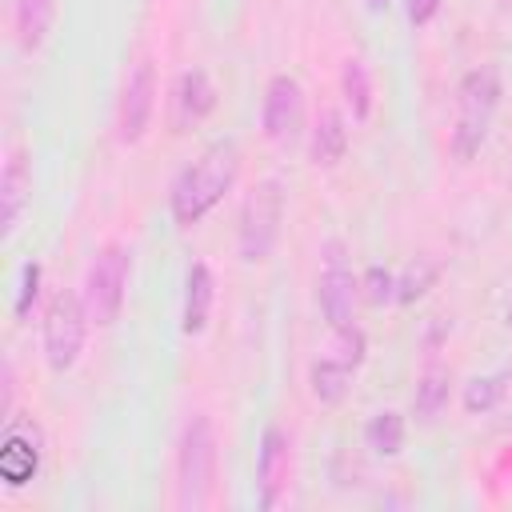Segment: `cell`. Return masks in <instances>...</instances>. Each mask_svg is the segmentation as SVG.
<instances>
[{
	"instance_id": "obj_5",
	"label": "cell",
	"mask_w": 512,
	"mask_h": 512,
	"mask_svg": "<svg viewBox=\"0 0 512 512\" xmlns=\"http://www.w3.org/2000/svg\"><path fill=\"white\" fill-rule=\"evenodd\" d=\"M284 224V188L280 180H256L240 204V224H236V248L244 264H264L280 240Z\"/></svg>"
},
{
	"instance_id": "obj_4",
	"label": "cell",
	"mask_w": 512,
	"mask_h": 512,
	"mask_svg": "<svg viewBox=\"0 0 512 512\" xmlns=\"http://www.w3.org/2000/svg\"><path fill=\"white\" fill-rule=\"evenodd\" d=\"M128 280H132V252L120 240H108L104 248H96L84 272V288H80L84 308L96 328H108L120 320L124 300H128Z\"/></svg>"
},
{
	"instance_id": "obj_2",
	"label": "cell",
	"mask_w": 512,
	"mask_h": 512,
	"mask_svg": "<svg viewBox=\"0 0 512 512\" xmlns=\"http://www.w3.org/2000/svg\"><path fill=\"white\" fill-rule=\"evenodd\" d=\"M500 96H504V84H500L496 64H476L464 72V80L456 88V120L448 132V148L456 160L468 164L472 156H480V148L492 132V120H496Z\"/></svg>"
},
{
	"instance_id": "obj_1",
	"label": "cell",
	"mask_w": 512,
	"mask_h": 512,
	"mask_svg": "<svg viewBox=\"0 0 512 512\" xmlns=\"http://www.w3.org/2000/svg\"><path fill=\"white\" fill-rule=\"evenodd\" d=\"M240 176V148L236 140H212L192 164L180 168V176L172 180V192H168V208H172V220L180 228H192L200 224L236 184Z\"/></svg>"
},
{
	"instance_id": "obj_17",
	"label": "cell",
	"mask_w": 512,
	"mask_h": 512,
	"mask_svg": "<svg viewBox=\"0 0 512 512\" xmlns=\"http://www.w3.org/2000/svg\"><path fill=\"white\" fill-rule=\"evenodd\" d=\"M56 20V0H12V24H16V44L24 52L44 48L48 32Z\"/></svg>"
},
{
	"instance_id": "obj_14",
	"label": "cell",
	"mask_w": 512,
	"mask_h": 512,
	"mask_svg": "<svg viewBox=\"0 0 512 512\" xmlns=\"http://www.w3.org/2000/svg\"><path fill=\"white\" fill-rule=\"evenodd\" d=\"M212 300H216V276L204 260H192L184 272V304H180V332L184 336H200L208 328Z\"/></svg>"
},
{
	"instance_id": "obj_12",
	"label": "cell",
	"mask_w": 512,
	"mask_h": 512,
	"mask_svg": "<svg viewBox=\"0 0 512 512\" xmlns=\"http://www.w3.org/2000/svg\"><path fill=\"white\" fill-rule=\"evenodd\" d=\"M216 84L204 68H184L172 84V132H192L216 112Z\"/></svg>"
},
{
	"instance_id": "obj_15",
	"label": "cell",
	"mask_w": 512,
	"mask_h": 512,
	"mask_svg": "<svg viewBox=\"0 0 512 512\" xmlns=\"http://www.w3.org/2000/svg\"><path fill=\"white\" fill-rule=\"evenodd\" d=\"M360 368L348 360V356H340V352H320L312 364H308V392H312V400L320 404V408H336L344 396H348V388H352V376H356Z\"/></svg>"
},
{
	"instance_id": "obj_8",
	"label": "cell",
	"mask_w": 512,
	"mask_h": 512,
	"mask_svg": "<svg viewBox=\"0 0 512 512\" xmlns=\"http://www.w3.org/2000/svg\"><path fill=\"white\" fill-rule=\"evenodd\" d=\"M156 68L152 60H140L132 64V72L124 76V88H120V100H116V140L120 144H140L152 128V116H156Z\"/></svg>"
},
{
	"instance_id": "obj_18",
	"label": "cell",
	"mask_w": 512,
	"mask_h": 512,
	"mask_svg": "<svg viewBox=\"0 0 512 512\" xmlns=\"http://www.w3.org/2000/svg\"><path fill=\"white\" fill-rule=\"evenodd\" d=\"M340 96H344V108L356 124H364L372 116V104H376V92H372V76H368V64L360 56H348L344 68H340Z\"/></svg>"
},
{
	"instance_id": "obj_13",
	"label": "cell",
	"mask_w": 512,
	"mask_h": 512,
	"mask_svg": "<svg viewBox=\"0 0 512 512\" xmlns=\"http://www.w3.org/2000/svg\"><path fill=\"white\" fill-rule=\"evenodd\" d=\"M28 200H32V164H28V152L16 144L8 148V160H4V172H0V208H4V240L16 236L24 212H28Z\"/></svg>"
},
{
	"instance_id": "obj_7",
	"label": "cell",
	"mask_w": 512,
	"mask_h": 512,
	"mask_svg": "<svg viewBox=\"0 0 512 512\" xmlns=\"http://www.w3.org/2000/svg\"><path fill=\"white\" fill-rule=\"evenodd\" d=\"M44 464V428L32 416H8L0 440V480L4 488H28Z\"/></svg>"
},
{
	"instance_id": "obj_26",
	"label": "cell",
	"mask_w": 512,
	"mask_h": 512,
	"mask_svg": "<svg viewBox=\"0 0 512 512\" xmlns=\"http://www.w3.org/2000/svg\"><path fill=\"white\" fill-rule=\"evenodd\" d=\"M384 4H388V0H368V8H384Z\"/></svg>"
},
{
	"instance_id": "obj_19",
	"label": "cell",
	"mask_w": 512,
	"mask_h": 512,
	"mask_svg": "<svg viewBox=\"0 0 512 512\" xmlns=\"http://www.w3.org/2000/svg\"><path fill=\"white\" fill-rule=\"evenodd\" d=\"M404 436H408V424H404V412H396V408H380V412L368 416V424H364V444H368V452H372V456H384V460L400 456Z\"/></svg>"
},
{
	"instance_id": "obj_6",
	"label": "cell",
	"mask_w": 512,
	"mask_h": 512,
	"mask_svg": "<svg viewBox=\"0 0 512 512\" xmlns=\"http://www.w3.org/2000/svg\"><path fill=\"white\" fill-rule=\"evenodd\" d=\"M88 308H84V296L72 292V288H60L48 308H44V328H40V344H44V360L52 372H68L76 368L80 352H84V340H88Z\"/></svg>"
},
{
	"instance_id": "obj_20",
	"label": "cell",
	"mask_w": 512,
	"mask_h": 512,
	"mask_svg": "<svg viewBox=\"0 0 512 512\" xmlns=\"http://www.w3.org/2000/svg\"><path fill=\"white\" fill-rule=\"evenodd\" d=\"M444 408H448V368H428V372L416 380L412 416H416L420 424H436Z\"/></svg>"
},
{
	"instance_id": "obj_9",
	"label": "cell",
	"mask_w": 512,
	"mask_h": 512,
	"mask_svg": "<svg viewBox=\"0 0 512 512\" xmlns=\"http://www.w3.org/2000/svg\"><path fill=\"white\" fill-rule=\"evenodd\" d=\"M316 300L328 320V328H348L356 324V300H360V280L344 264V244L328 240L324 244V272L316 280Z\"/></svg>"
},
{
	"instance_id": "obj_16",
	"label": "cell",
	"mask_w": 512,
	"mask_h": 512,
	"mask_svg": "<svg viewBox=\"0 0 512 512\" xmlns=\"http://www.w3.org/2000/svg\"><path fill=\"white\" fill-rule=\"evenodd\" d=\"M348 152V124L336 108H320V116L308 128V164L312 168H336Z\"/></svg>"
},
{
	"instance_id": "obj_3",
	"label": "cell",
	"mask_w": 512,
	"mask_h": 512,
	"mask_svg": "<svg viewBox=\"0 0 512 512\" xmlns=\"http://www.w3.org/2000/svg\"><path fill=\"white\" fill-rule=\"evenodd\" d=\"M216 460H220V444H216L212 420L204 412L188 416L176 440V508L180 512H200L212 500Z\"/></svg>"
},
{
	"instance_id": "obj_11",
	"label": "cell",
	"mask_w": 512,
	"mask_h": 512,
	"mask_svg": "<svg viewBox=\"0 0 512 512\" xmlns=\"http://www.w3.org/2000/svg\"><path fill=\"white\" fill-rule=\"evenodd\" d=\"M288 480H292V440L280 424H268L256 448V504L272 512L288 496Z\"/></svg>"
},
{
	"instance_id": "obj_21",
	"label": "cell",
	"mask_w": 512,
	"mask_h": 512,
	"mask_svg": "<svg viewBox=\"0 0 512 512\" xmlns=\"http://www.w3.org/2000/svg\"><path fill=\"white\" fill-rule=\"evenodd\" d=\"M436 280H440V264L436 260H428V256H416V260H408L404 268H400V276H396V304H416V300H424L432 288H436Z\"/></svg>"
},
{
	"instance_id": "obj_10",
	"label": "cell",
	"mask_w": 512,
	"mask_h": 512,
	"mask_svg": "<svg viewBox=\"0 0 512 512\" xmlns=\"http://www.w3.org/2000/svg\"><path fill=\"white\" fill-rule=\"evenodd\" d=\"M260 128L276 148H292L304 128V88L296 76L276 72L264 88V108H260Z\"/></svg>"
},
{
	"instance_id": "obj_24",
	"label": "cell",
	"mask_w": 512,
	"mask_h": 512,
	"mask_svg": "<svg viewBox=\"0 0 512 512\" xmlns=\"http://www.w3.org/2000/svg\"><path fill=\"white\" fill-rule=\"evenodd\" d=\"M360 288H364V300H368V304H388V300H396V276H392L388 268H380V264H372V268L364 272Z\"/></svg>"
},
{
	"instance_id": "obj_25",
	"label": "cell",
	"mask_w": 512,
	"mask_h": 512,
	"mask_svg": "<svg viewBox=\"0 0 512 512\" xmlns=\"http://www.w3.org/2000/svg\"><path fill=\"white\" fill-rule=\"evenodd\" d=\"M404 12H408V24L424 28V24L440 12V0H404Z\"/></svg>"
},
{
	"instance_id": "obj_23",
	"label": "cell",
	"mask_w": 512,
	"mask_h": 512,
	"mask_svg": "<svg viewBox=\"0 0 512 512\" xmlns=\"http://www.w3.org/2000/svg\"><path fill=\"white\" fill-rule=\"evenodd\" d=\"M40 276H44L40 260H28V264L20 268V284H16V300H12L16 324H24V320L32 316V304H36V296H40Z\"/></svg>"
},
{
	"instance_id": "obj_22",
	"label": "cell",
	"mask_w": 512,
	"mask_h": 512,
	"mask_svg": "<svg viewBox=\"0 0 512 512\" xmlns=\"http://www.w3.org/2000/svg\"><path fill=\"white\" fill-rule=\"evenodd\" d=\"M508 384H512V372H508V368L488 372V376H472V380L464 384V412H468V416L492 412V408L508 396Z\"/></svg>"
}]
</instances>
